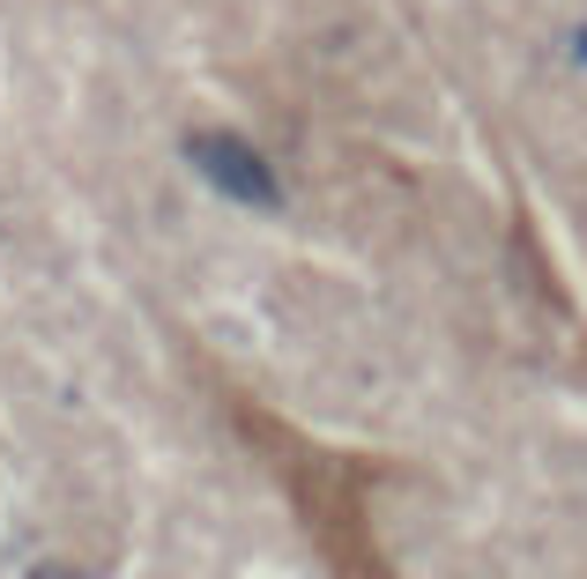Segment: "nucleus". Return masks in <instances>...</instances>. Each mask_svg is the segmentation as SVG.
<instances>
[{
  "instance_id": "1",
  "label": "nucleus",
  "mask_w": 587,
  "mask_h": 579,
  "mask_svg": "<svg viewBox=\"0 0 587 579\" xmlns=\"http://www.w3.org/2000/svg\"><path fill=\"white\" fill-rule=\"evenodd\" d=\"M186 157H194V171L209 178L216 194H231L239 208H283V186H276V171H268V157L253 149V141H239V134H194L186 141Z\"/></svg>"
},
{
  "instance_id": "2",
  "label": "nucleus",
  "mask_w": 587,
  "mask_h": 579,
  "mask_svg": "<svg viewBox=\"0 0 587 579\" xmlns=\"http://www.w3.org/2000/svg\"><path fill=\"white\" fill-rule=\"evenodd\" d=\"M30 579H83V572H75V565H38Z\"/></svg>"
},
{
  "instance_id": "3",
  "label": "nucleus",
  "mask_w": 587,
  "mask_h": 579,
  "mask_svg": "<svg viewBox=\"0 0 587 579\" xmlns=\"http://www.w3.org/2000/svg\"><path fill=\"white\" fill-rule=\"evenodd\" d=\"M565 52H573V60H587V30H573V38H565Z\"/></svg>"
}]
</instances>
